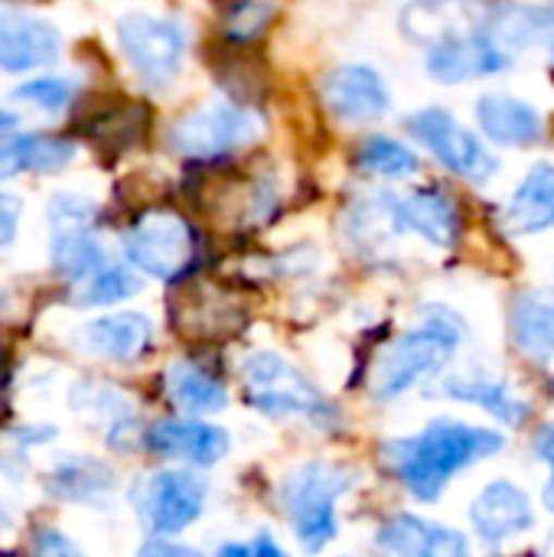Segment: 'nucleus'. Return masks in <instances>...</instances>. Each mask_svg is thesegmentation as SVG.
I'll list each match as a JSON object with an SVG mask.
<instances>
[{
	"mask_svg": "<svg viewBox=\"0 0 554 557\" xmlns=\"http://www.w3.org/2000/svg\"><path fill=\"white\" fill-rule=\"evenodd\" d=\"M506 447V437L490 428H470L460 421H434L421 434L385 444L389 470L408 486L418 499H438L454 473L473 467L487 457H496Z\"/></svg>",
	"mask_w": 554,
	"mask_h": 557,
	"instance_id": "obj_1",
	"label": "nucleus"
},
{
	"mask_svg": "<svg viewBox=\"0 0 554 557\" xmlns=\"http://www.w3.org/2000/svg\"><path fill=\"white\" fill-rule=\"evenodd\" d=\"M460 336H464V326L451 310L428 307L415 330L402 333L392 346L379 352L372 375H369L372 398L392 401L405 395L408 388H415L421 379L438 375L451 362Z\"/></svg>",
	"mask_w": 554,
	"mask_h": 557,
	"instance_id": "obj_2",
	"label": "nucleus"
},
{
	"mask_svg": "<svg viewBox=\"0 0 554 557\" xmlns=\"http://www.w3.org/2000/svg\"><path fill=\"white\" fill-rule=\"evenodd\" d=\"M353 486V473L327 463V460H313L304 463L300 470H294L284 486H281V503L287 512V522L297 535V542L307 552H320L327 548L336 532V499Z\"/></svg>",
	"mask_w": 554,
	"mask_h": 557,
	"instance_id": "obj_3",
	"label": "nucleus"
},
{
	"mask_svg": "<svg viewBox=\"0 0 554 557\" xmlns=\"http://www.w3.org/2000/svg\"><path fill=\"white\" fill-rule=\"evenodd\" d=\"M242 392H245V401L261 414L313 418V421L333 414V408L317 392V385L300 369H294L287 359H281L278 352H268V349L245 359Z\"/></svg>",
	"mask_w": 554,
	"mask_h": 557,
	"instance_id": "obj_4",
	"label": "nucleus"
},
{
	"mask_svg": "<svg viewBox=\"0 0 554 557\" xmlns=\"http://www.w3.org/2000/svg\"><path fill=\"white\" fill-rule=\"evenodd\" d=\"M124 255L150 277L180 281L196 258L193 225L170 209H150L137 215L124 232Z\"/></svg>",
	"mask_w": 554,
	"mask_h": 557,
	"instance_id": "obj_5",
	"label": "nucleus"
},
{
	"mask_svg": "<svg viewBox=\"0 0 554 557\" xmlns=\"http://www.w3.org/2000/svg\"><path fill=\"white\" fill-rule=\"evenodd\" d=\"M258 134H261L258 114H251L232 101H206V104L186 111L173 124L170 144L183 157L212 160V157H225L238 147L255 144Z\"/></svg>",
	"mask_w": 554,
	"mask_h": 557,
	"instance_id": "obj_6",
	"label": "nucleus"
},
{
	"mask_svg": "<svg viewBox=\"0 0 554 557\" xmlns=\"http://www.w3.org/2000/svg\"><path fill=\"white\" fill-rule=\"evenodd\" d=\"M242 304L212 281H183L170 297V326L189 343H216L242 330Z\"/></svg>",
	"mask_w": 554,
	"mask_h": 557,
	"instance_id": "obj_7",
	"label": "nucleus"
},
{
	"mask_svg": "<svg viewBox=\"0 0 554 557\" xmlns=\"http://www.w3.org/2000/svg\"><path fill=\"white\" fill-rule=\"evenodd\" d=\"M118 42L134 72L153 85L170 82L180 72L186 52V36L180 23L150 13H127L118 23Z\"/></svg>",
	"mask_w": 554,
	"mask_h": 557,
	"instance_id": "obj_8",
	"label": "nucleus"
},
{
	"mask_svg": "<svg viewBox=\"0 0 554 557\" xmlns=\"http://www.w3.org/2000/svg\"><path fill=\"white\" fill-rule=\"evenodd\" d=\"M411 134L457 176L464 180H473V183H483L496 173V157L444 108H428V111H418L411 121H408Z\"/></svg>",
	"mask_w": 554,
	"mask_h": 557,
	"instance_id": "obj_9",
	"label": "nucleus"
},
{
	"mask_svg": "<svg viewBox=\"0 0 554 557\" xmlns=\"http://www.w3.org/2000/svg\"><path fill=\"white\" fill-rule=\"evenodd\" d=\"M91 228H95V206L85 196L59 193L49 199L52 264L72 281L104 261L98 242L91 238Z\"/></svg>",
	"mask_w": 554,
	"mask_h": 557,
	"instance_id": "obj_10",
	"label": "nucleus"
},
{
	"mask_svg": "<svg viewBox=\"0 0 554 557\" xmlns=\"http://www.w3.org/2000/svg\"><path fill=\"white\" fill-rule=\"evenodd\" d=\"M206 480L186 470H167L140 486V512L153 535H176L193 525L206 506Z\"/></svg>",
	"mask_w": 554,
	"mask_h": 557,
	"instance_id": "obj_11",
	"label": "nucleus"
},
{
	"mask_svg": "<svg viewBox=\"0 0 554 557\" xmlns=\"http://www.w3.org/2000/svg\"><path fill=\"white\" fill-rule=\"evenodd\" d=\"M327 111L346 124L379 121L389 111V88L369 65H336L320 82Z\"/></svg>",
	"mask_w": 554,
	"mask_h": 557,
	"instance_id": "obj_12",
	"label": "nucleus"
},
{
	"mask_svg": "<svg viewBox=\"0 0 554 557\" xmlns=\"http://www.w3.org/2000/svg\"><path fill=\"white\" fill-rule=\"evenodd\" d=\"M509 69V49H503L487 29L441 39L428 52V72L438 82H473Z\"/></svg>",
	"mask_w": 554,
	"mask_h": 557,
	"instance_id": "obj_13",
	"label": "nucleus"
},
{
	"mask_svg": "<svg viewBox=\"0 0 554 557\" xmlns=\"http://www.w3.org/2000/svg\"><path fill=\"white\" fill-rule=\"evenodd\" d=\"M496 3L490 0H415L405 16L402 29L415 42H441L460 33H477L490 26Z\"/></svg>",
	"mask_w": 554,
	"mask_h": 557,
	"instance_id": "obj_14",
	"label": "nucleus"
},
{
	"mask_svg": "<svg viewBox=\"0 0 554 557\" xmlns=\"http://www.w3.org/2000/svg\"><path fill=\"white\" fill-rule=\"evenodd\" d=\"M147 447L170 460H183L193 467H212L229 454V434L216 424L170 418V421H157L147 431Z\"/></svg>",
	"mask_w": 554,
	"mask_h": 557,
	"instance_id": "obj_15",
	"label": "nucleus"
},
{
	"mask_svg": "<svg viewBox=\"0 0 554 557\" xmlns=\"http://www.w3.org/2000/svg\"><path fill=\"white\" fill-rule=\"evenodd\" d=\"M470 522H473L480 539L506 542V539H516V535L529 532L535 525V512H532L529 496L519 486H513L506 480H496L473 499Z\"/></svg>",
	"mask_w": 554,
	"mask_h": 557,
	"instance_id": "obj_16",
	"label": "nucleus"
},
{
	"mask_svg": "<svg viewBox=\"0 0 554 557\" xmlns=\"http://www.w3.org/2000/svg\"><path fill=\"white\" fill-rule=\"evenodd\" d=\"M59 55V33L42 16L0 13V69L26 72Z\"/></svg>",
	"mask_w": 554,
	"mask_h": 557,
	"instance_id": "obj_17",
	"label": "nucleus"
},
{
	"mask_svg": "<svg viewBox=\"0 0 554 557\" xmlns=\"http://www.w3.org/2000/svg\"><path fill=\"white\" fill-rule=\"evenodd\" d=\"M379 548L405 557H460L467 555V539L454 529H444L431 519L418 516H395L389 519L379 535Z\"/></svg>",
	"mask_w": 554,
	"mask_h": 557,
	"instance_id": "obj_18",
	"label": "nucleus"
},
{
	"mask_svg": "<svg viewBox=\"0 0 554 557\" xmlns=\"http://www.w3.org/2000/svg\"><path fill=\"white\" fill-rule=\"evenodd\" d=\"M477 121L487 131V137L503 144V147H529L545 131L542 114L529 101L513 98V95H500V91L483 95L477 101Z\"/></svg>",
	"mask_w": 554,
	"mask_h": 557,
	"instance_id": "obj_19",
	"label": "nucleus"
},
{
	"mask_svg": "<svg viewBox=\"0 0 554 557\" xmlns=\"http://www.w3.org/2000/svg\"><path fill=\"white\" fill-rule=\"evenodd\" d=\"M398 228L418 232L438 248H451L460 235V212L451 196L438 189H418L408 199H395Z\"/></svg>",
	"mask_w": 554,
	"mask_h": 557,
	"instance_id": "obj_20",
	"label": "nucleus"
},
{
	"mask_svg": "<svg viewBox=\"0 0 554 557\" xmlns=\"http://www.w3.org/2000/svg\"><path fill=\"white\" fill-rule=\"evenodd\" d=\"M153 339V326L144 313H114V317H101L95 323H88L82 330V343L85 349H91L95 356H104L111 362H134L150 349Z\"/></svg>",
	"mask_w": 554,
	"mask_h": 557,
	"instance_id": "obj_21",
	"label": "nucleus"
},
{
	"mask_svg": "<svg viewBox=\"0 0 554 557\" xmlns=\"http://www.w3.org/2000/svg\"><path fill=\"white\" fill-rule=\"evenodd\" d=\"M503 225L516 235H535L554 225V163H539L513 193Z\"/></svg>",
	"mask_w": 554,
	"mask_h": 557,
	"instance_id": "obj_22",
	"label": "nucleus"
},
{
	"mask_svg": "<svg viewBox=\"0 0 554 557\" xmlns=\"http://www.w3.org/2000/svg\"><path fill=\"white\" fill-rule=\"evenodd\" d=\"M75 157V144L65 137H36V134H16L0 137V180H10L16 173H59Z\"/></svg>",
	"mask_w": 554,
	"mask_h": 557,
	"instance_id": "obj_23",
	"label": "nucleus"
},
{
	"mask_svg": "<svg viewBox=\"0 0 554 557\" xmlns=\"http://www.w3.org/2000/svg\"><path fill=\"white\" fill-rule=\"evenodd\" d=\"M509 333L516 349L532 362L554 356V304L542 294H519L509 310Z\"/></svg>",
	"mask_w": 554,
	"mask_h": 557,
	"instance_id": "obj_24",
	"label": "nucleus"
},
{
	"mask_svg": "<svg viewBox=\"0 0 554 557\" xmlns=\"http://www.w3.org/2000/svg\"><path fill=\"white\" fill-rule=\"evenodd\" d=\"M447 395L467 405H480L483 411H490L493 418H500L503 424L516 428L522 418H529V405L503 382V379H487V375H454L447 382Z\"/></svg>",
	"mask_w": 554,
	"mask_h": 557,
	"instance_id": "obj_25",
	"label": "nucleus"
},
{
	"mask_svg": "<svg viewBox=\"0 0 554 557\" xmlns=\"http://www.w3.org/2000/svg\"><path fill=\"white\" fill-rule=\"evenodd\" d=\"M167 395L183 414H212L222 411L229 395L219 379H212L196 362H176L167 372Z\"/></svg>",
	"mask_w": 554,
	"mask_h": 557,
	"instance_id": "obj_26",
	"label": "nucleus"
},
{
	"mask_svg": "<svg viewBox=\"0 0 554 557\" xmlns=\"http://www.w3.org/2000/svg\"><path fill=\"white\" fill-rule=\"evenodd\" d=\"M487 33L503 49L532 46L539 39L554 36V7H500L496 3Z\"/></svg>",
	"mask_w": 554,
	"mask_h": 557,
	"instance_id": "obj_27",
	"label": "nucleus"
},
{
	"mask_svg": "<svg viewBox=\"0 0 554 557\" xmlns=\"http://www.w3.org/2000/svg\"><path fill=\"white\" fill-rule=\"evenodd\" d=\"M147 127V108L144 104H118L111 111H101L91 117V124H85L82 131L88 134V140L111 153H124L127 147H134L144 137Z\"/></svg>",
	"mask_w": 554,
	"mask_h": 557,
	"instance_id": "obj_28",
	"label": "nucleus"
},
{
	"mask_svg": "<svg viewBox=\"0 0 554 557\" xmlns=\"http://www.w3.org/2000/svg\"><path fill=\"white\" fill-rule=\"evenodd\" d=\"M137 287H140V281L131 271L101 261L88 274L75 277V300L85 304V307H91V304H118V300L137 294Z\"/></svg>",
	"mask_w": 554,
	"mask_h": 557,
	"instance_id": "obj_29",
	"label": "nucleus"
},
{
	"mask_svg": "<svg viewBox=\"0 0 554 557\" xmlns=\"http://www.w3.org/2000/svg\"><path fill=\"white\" fill-rule=\"evenodd\" d=\"M108 486H111L108 467L98 460H82V457L62 460L49 480V490L62 499H91V496H101Z\"/></svg>",
	"mask_w": 554,
	"mask_h": 557,
	"instance_id": "obj_30",
	"label": "nucleus"
},
{
	"mask_svg": "<svg viewBox=\"0 0 554 557\" xmlns=\"http://www.w3.org/2000/svg\"><path fill=\"white\" fill-rule=\"evenodd\" d=\"M356 166L372 173V176L405 180V176L418 173V157L392 137H369L356 153Z\"/></svg>",
	"mask_w": 554,
	"mask_h": 557,
	"instance_id": "obj_31",
	"label": "nucleus"
},
{
	"mask_svg": "<svg viewBox=\"0 0 554 557\" xmlns=\"http://www.w3.org/2000/svg\"><path fill=\"white\" fill-rule=\"evenodd\" d=\"M274 16L271 0H238L225 13V39L229 42H251Z\"/></svg>",
	"mask_w": 554,
	"mask_h": 557,
	"instance_id": "obj_32",
	"label": "nucleus"
},
{
	"mask_svg": "<svg viewBox=\"0 0 554 557\" xmlns=\"http://www.w3.org/2000/svg\"><path fill=\"white\" fill-rule=\"evenodd\" d=\"M13 95H16V98H23V101H33L36 108H46V111H62V108L72 101V95H75V85H72L69 78H56V75H49V78H36V82H26V85H20Z\"/></svg>",
	"mask_w": 554,
	"mask_h": 557,
	"instance_id": "obj_33",
	"label": "nucleus"
},
{
	"mask_svg": "<svg viewBox=\"0 0 554 557\" xmlns=\"http://www.w3.org/2000/svg\"><path fill=\"white\" fill-rule=\"evenodd\" d=\"M20 199L0 193V248H7L16 238V225H20Z\"/></svg>",
	"mask_w": 554,
	"mask_h": 557,
	"instance_id": "obj_34",
	"label": "nucleus"
},
{
	"mask_svg": "<svg viewBox=\"0 0 554 557\" xmlns=\"http://www.w3.org/2000/svg\"><path fill=\"white\" fill-rule=\"evenodd\" d=\"M222 555H281V548H278L271 539L258 535V539L248 542V545H225Z\"/></svg>",
	"mask_w": 554,
	"mask_h": 557,
	"instance_id": "obj_35",
	"label": "nucleus"
},
{
	"mask_svg": "<svg viewBox=\"0 0 554 557\" xmlns=\"http://www.w3.org/2000/svg\"><path fill=\"white\" fill-rule=\"evenodd\" d=\"M33 552H42V555H49V552H62V555H69V552H75V545L72 542H65V539H59L56 532H39L36 535V542H33Z\"/></svg>",
	"mask_w": 554,
	"mask_h": 557,
	"instance_id": "obj_36",
	"label": "nucleus"
},
{
	"mask_svg": "<svg viewBox=\"0 0 554 557\" xmlns=\"http://www.w3.org/2000/svg\"><path fill=\"white\" fill-rule=\"evenodd\" d=\"M535 457H539L542 463L554 467V424L539 431V437H535Z\"/></svg>",
	"mask_w": 554,
	"mask_h": 557,
	"instance_id": "obj_37",
	"label": "nucleus"
},
{
	"mask_svg": "<svg viewBox=\"0 0 554 557\" xmlns=\"http://www.w3.org/2000/svg\"><path fill=\"white\" fill-rule=\"evenodd\" d=\"M144 555H193L189 548H180V545H163V542H157V545H144Z\"/></svg>",
	"mask_w": 554,
	"mask_h": 557,
	"instance_id": "obj_38",
	"label": "nucleus"
},
{
	"mask_svg": "<svg viewBox=\"0 0 554 557\" xmlns=\"http://www.w3.org/2000/svg\"><path fill=\"white\" fill-rule=\"evenodd\" d=\"M16 121H20L16 114H10V111H3V108H0V131H10V127H16Z\"/></svg>",
	"mask_w": 554,
	"mask_h": 557,
	"instance_id": "obj_39",
	"label": "nucleus"
},
{
	"mask_svg": "<svg viewBox=\"0 0 554 557\" xmlns=\"http://www.w3.org/2000/svg\"><path fill=\"white\" fill-rule=\"evenodd\" d=\"M545 509H549V512H554V476H552V483L545 486Z\"/></svg>",
	"mask_w": 554,
	"mask_h": 557,
	"instance_id": "obj_40",
	"label": "nucleus"
},
{
	"mask_svg": "<svg viewBox=\"0 0 554 557\" xmlns=\"http://www.w3.org/2000/svg\"><path fill=\"white\" fill-rule=\"evenodd\" d=\"M3 382H7V369H3V359H0V405H3Z\"/></svg>",
	"mask_w": 554,
	"mask_h": 557,
	"instance_id": "obj_41",
	"label": "nucleus"
},
{
	"mask_svg": "<svg viewBox=\"0 0 554 557\" xmlns=\"http://www.w3.org/2000/svg\"><path fill=\"white\" fill-rule=\"evenodd\" d=\"M3 522H7V512H0V525H3Z\"/></svg>",
	"mask_w": 554,
	"mask_h": 557,
	"instance_id": "obj_42",
	"label": "nucleus"
}]
</instances>
